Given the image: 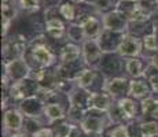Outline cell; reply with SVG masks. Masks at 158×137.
Segmentation results:
<instances>
[{
    "label": "cell",
    "instance_id": "obj_11",
    "mask_svg": "<svg viewBox=\"0 0 158 137\" xmlns=\"http://www.w3.org/2000/svg\"><path fill=\"white\" fill-rule=\"evenodd\" d=\"M81 54V50L74 44H68L60 51V59L63 63H72L74 60H78Z\"/></svg>",
    "mask_w": 158,
    "mask_h": 137
},
{
    "label": "cell",
    "instance_id": "obj_16",
    "mask_svg": "<svg viewBox=\"0 0 158 137\" xmlns=\"http://www.w3.org/2000/svg\"><path fill=\"white\" fill-rule=\"evenodd\" d=\"M96 77V73L94 70H83L77 75V84L80 88H87L94 84V80Z\"/></svg>",
    "mask_w": 158,
    "mask_h": 137
},
{
    "label": "cell",
    "instance_id": "obj_25",
    "mask_svg": "<svg viewBox=\"0 0 158 137\" xmlns=\"http://www.w3.org/2000/svg\"><path fill=\"white\" fill-rule=\"evenodd\" d=\"M110 137H129L128 129H127V126H124V125H120V126H117L115 129L111 130Z\"/></svg>",
    "mask_w": 158,
    "mask_h": 137
},
{
    "label": "cell",
    "instance_id": "obj_14",
    "mask_svg": "<svg viewBox=\"0 0 158 137\" xmlns=\"http://www.w3.org/2000/svg\"><path fill=\"white\" fill-rule=\"evenodd\" d=\"M142 108H143V114L146 117L150 118H158V100L153 97H147L142 103Z\"/></svg>",
    "mask_w": 158,
    "mask_h": 137
},
{
    "label": "cell",
    "instance_id": "obj_30",
    "mask_svg": "<svg viewBox=\"0 0 158 137\" xmlns=\"http://www.w3.org/2000/svg\"><path fill=\"white\" fill-rule=\"evenodd\" d=\"M13 137H28L26 135H14Z\"/></svg>",
    "mask_w": 158,
    "mask_h": 137
},
{
    "label": "cell",
    "instance_id": "obj_27",
    "mask_svg": "<svg viewBox=\"0 0 158 137\" xmlns=\"http://www.w3.org/2000/svg\"><path fill=\"white\" fill-rule=\"evenodd\" d=\"M148 81H150L151 87H153L156 91H158V73L156 75H151V77L148 78Z\"/></svg>",
    "mask_w": 158,
    "mask_h": 137
},
{
    "label": "cell",
    "instance_id": "obj_6",
    "mask_svg": "<svg viewBox=\"0 0 158 137\" xmlns=\"http://www.w3.org/2000/svg\"><path fill=\"white\" fill-rule=\"evenodd\" d=\"M32 56L35 58V60H37L41 66H48L52 63L54 60V55L50 51V48L45 44L40 42V44H36L32 48Z\"/></svg>",
    "mask_w": 158,
    "mask_h": 137
},
{
    "label": "cell",
    "instance_id": "obj_9",
    "mask_svg": "<svg viewBox=\"0 0 158 137\" xmlns=\"http://www.w3.org/2000/svg\"><path fill=\"white\" fill-rule=\"evenodd\" d=\"M23 125V117L17 110H10L4 114V126L7 130H19Z\"/></svg>",
    "mask_w": 158,
    "mask_h": 137
},
{
    "label": "cell",
    "instance_id": "obj_17",
    "mask_svg": "<svg viewBox=\"0 0 158 137\" xmlns=\"http://www.w3.org/2000/svg\"><path fill=\"white\" fill-rule=\"evenodd\" d=\"M129 85L128 81L123 80V78H117V80H113L110 82V85H109V92L111 93V95H121V93H124L127 89L129 91Z\"/></svg>",
    "mask_w": 158,
    "mask_h": 137
},
{
    "label": "cell",
    "instance_id": "obj_4",
    "mask_svg": "<svg viewBox=\"0 0 158 137\" xmlns=\"http://www.w3.org/2000/svg\"><path fill=\"white\" fill-rule=\"evenodd\" d=\"M102 48L99 45L98 40L95 38H88L87 41H84L83 45V54H84V59L87 63H98L102 58Z\"/></svg>",
    "mask_w": 158,
    "mask_h": 137
},
{
    "label": "cell",
    "instance_id": "obj_7",
    "mask_svg": "<svg viewBox=\"0 0 158 137\" xmlns=\"http://www.w3.org/2000/svg\"><path fill=\"white\" fill-rule=\"evenodd\" d=\"M45 32L50 37L59 40L65 34V23L56 17H50L45 21Z\"/></svg>",
    "mask_w": 158,
    "mask_h": 137
},
{
    "label": "cell",
    "instance_id": "obj_2",
    "mask_svg": "<svg viewBox=\"0 0 158 137\" xmlns=\"http://www.w3.org/2000/svg\"><path fill=\"white\" fill-rule=\"evenodd\" d=\"M37 91V81L35 80H22L14 82L11 87V96L15 99H29Z\"/></svg>",
    "mask_w": 158,
    "mask_h": 137
},
{
    "label": "cell",
    "instance_id": "obj_29",
    "mask_svg": "<svg viewBox=\"0 0 158 137\" xmlns=\"http://www.w3.org/2000/svg\"><path fill=\"white\" fill-rule=\"evenodd\" d=\"M69 3H72V4H80V3H83V0H69Z\"/></svg>",
    "mask_w": 158,
    "mask_h": 137
},
{
    "label": "cell",
    "instance_id": "obj_26",
    "mask_svg": "<svg viewBox=\"0 0 158 137\" xmlns=\"http://www.w3.org/2000/svg\"><path fill=\"white\" fill-rule=\"evenodd\" d=\"M33 137H55V136H54V132L51 129H40L37 132H35Z\"/></svg>",
    "mask_w": 158,
    "mask_h": 137
},
{
    "label": "cell",
    "instance_id": "obj_8",
    "mask_svg": "<svg viewBox=\"0 0 158 137\" xmlns=\"http://www.w3.org/2000/svg\"><path fill=\"white\" fill-rule=\"evenodd\" d=\"M7 69H8V74L17 81L25 80V78L29 75L28 66H26V63L23 62L22 59H15V60H13V62H10L7 65Z\"/></svg>",
    "mask_w": 158,
    "mask_h": 137
},
{
    "label": "cell",
    "instance_id": "obj_12",
    "mask_svg": "<svg viewBox=\"0 0 158 137\" xmlns=\"http://www.w3.org/2000/svg\"><path fill=\"white\" fill-rule=\"evenodd\" d=\"M129 93L132 96L138 97V99H142V97L148 95V87L144 81H131L129 82Z\"/></svg>",
    "mask_w": 158,
    "mask_h": 137
},
{
    "label": "cell",
    "instance_id": "obj_1",
    "mask_svg": "<svg viewBox=\"0 0 158 137\" xmlns=\"http://www.w3.org/2000/svg\"><path fill=\"white\" fill-rule=\"evenodd\" d=\"M129 26V19L120 10H114L103 17V27L113 32H124Z\"/></svg>",
    "mask_w": 158,
    "mask_h": 137
},
{
    "label": "cell",
    "instance_id": "obj_5",
    "mask_svg": "<svg viewBox=\"0 0 158 137\" xmlns=\"http://www.w3.org/2000/svg\"><path fill=\"white\" fill-rule=\"evenodd\" d=\"M140 51H142V44H140V40L136 36H125L121 45L118 47V52L123 56L135 58L140 54Z\"/></svg>",
    "mask_w": 158,
    "mask_h": 137
},
{
    "label": "cell",
    "instance_id": "obj_28",
    "mask_svg": "<svg viewBox=\"0 0 158 137\" xmlns=\"http://www.w3.org/2000/svg\"><path fill=\"white\" fill-rule=\"evenodd\" d=\"M151 63H153V66L158 70V55H156V56H153V60H151Z\"/></svg>",
    "mask_w": 158,
    "mask_h": 137
},
{
    "label": "cell",
    "instance_id": "obj_24",
    "mask_svg": "<svg viewBox=\"0 0 158 137\" xmlns=\"http://www.w3.org/2000/svg\"><path fill=\"white\" fill-rule=\"evenodd\" d=\"M19 6L26 11H35L40 8V0H19Z\"/></svg>",
    "mask_w": 158,
    "mask_h": 137
},
{
    "label": "cell",
    "instance_id": "obj_15",
    "mask_svg": "<svg viewBox=\"0 0 158 137\" xmlns=\"http://www.w3.org/2000/svg\"><path fill=\"white\" fill-rule=\"evenodd\" d=\"M44 112L50 119L55 121V119H62L65 115H63V108L60 104L58 103H48L44 107Z\"/></svg>",
    "mask_w": 158,
    "mask_h": 137
},
{
    "label": "cell",
    "instance_id": "obj_22",
    "mask_svg": "<svg viewBox=\"0 0 158 137\" xmlns=\"http://www.w3.org/2000/svg\"><path fill=\"white\" fill-rule=\"evenodd\" d=\"M140 130H142V135H143L144 137L157 136V133H158V125H157L156 122H146V123H142Z\"/></svg>",
    "mask_w": 158,
    "mask_h": 137
},
{
    "label": "cell",
    "instance_id": "obj_19",
    "mask_svg": "<svg viewBox=\"0 0 158 137\" xmlns=\"http://www.w3.org/2000/svg\"><path fill=\"white\" fill-rule=\"evenodd\" d=\"M127 71L133 77H139V75L143 74V63L139 59L132 58V59H129L127 62Z\"/></svg>",
    "mask_w": 158,
    "mask_h": 137
},
{
    "label": "cell",
    "instance_id": "obj_3",
    "mask_svg": "<svg viewBox=\"0 0 158 137\" xmlns=\"http://www.w3.org/2000/svg\"><path fill=\"white\" fill-rule=\"evenodd\" d=\"M80 25L84 29L87 38H98L101 36V33L103 32V21H101L99 18H96L95 15H87V17L81 18Z\"/></svg>",
    "mask_w": 158,
    "mask_h": 137
},
{
    "label": "cell",
    "instance_id": "obj_20",
    "mask_svg": "<svg viewBox=\"0 0 158 137\" xmlns=\"http://www.w3.org/2000/svg\"><path fill=\"white\" fill-rule=\"evenodd\" d=\"M59 14L62 15L65 19L74 21V18H76V7H74V4H72V3H69V2L59 4Z\"/></svg>",
    "mask_w": 158,
    "mask_h": 137
},
{
    "label": "cell",
    "instance_id": "obj_10",
    "mask_svg": "<svg viewBox=\"0 0 158 137\" xmlns=\"http://www.w3.org/2000/svg\"><path fill=\"white\" fill-rule=\"evenodd\" d=\"M89 106L96 110H106L110 108V96L107 93H98V92H92L91 93V102H89Z\"/></svg>",
    "mask_w": 158,
    "mask_h": 137
},
{
    "label": "cell",
    "instance_id": "obj_23",
    "mask_svg": "<svg viewBox=\"0 0 158 137\" xmlns=\"http://www.w3.org/2000/svg\"><path fill=\"white\" fill-rule=\"evenodd\" d=\"M143 44L146 47V50L148 51H156L158 48V38L156 36V33H150V34H144L143 37Z\"/></svg>",
    "mask_w": 158,
    "mask_h": 137
},
{
    "label": "cell",
    "instance_id": "obj_18",
    "mask_svg": "<svg viewBox=\"0 0 158 137\" xmlns=\"http://www.w3.org/2000/svg\"><path fill=\"white\" fill-rule=\"evenodd\" d=\"M83 129L87 130V132L99 133L103 129V122H102V119H99L96 117H89L83 122Z\"/></svg>",
    "mask_w": 158,
    "mask_h": 137
},
{
    "label": "cell",
    "instance_id": "obj_21",
    "mask_svg": "<svg viewBox=\"0 0 158 137\" xmlns=\"http://www.w3.org/2000/svg\"><path fill=\"white\" fill-rule=\"evenodd\" d=\"M68 37L72 38L73 41H83L85 38V33H84V29L81 27L80 23H76V25H72L69 27Z\"/></svg>",
    "mask_w": 158,
    "mask_h": 137
},
{
    "label": "cell",
    "instance_id": "obj_31",
    "mask_svg": "<svg viewBox=\"0 0 158 137\" xmlns=\"http://www.w3.org/2000/svg\"><path fill=\"white\" fill-rule=\"evenodd\" d=\"M127 2H136V0H127Z\"/></svg>",
    "mask_w": 158,
    "mask_h": 137
},
{
    "label": "cell",
    "instance_id": "obj_13",
    "mask_svg": "<svg viewBox=\"0 0 158 137\" xmlns=\"http://www.w3.org/2000/svg\"><path fill=\"white\" fill-rule=\"evenodd\" d=\"M118 110L124 118H133L136 115V106L131 99H121L118 102Z\"/></svg>",
    "mask_w": 158,
    "mask_h": 137
}]
</instances>
